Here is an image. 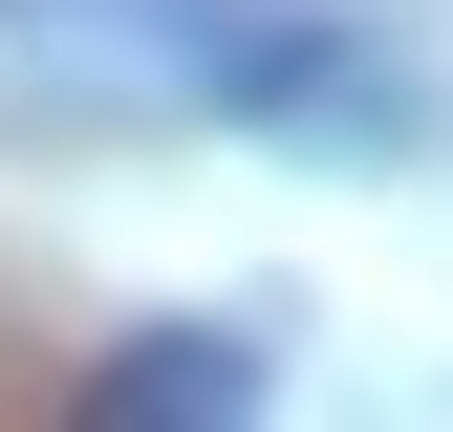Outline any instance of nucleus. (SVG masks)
<instances>
[{
  "mask_svg": "<svg viewBox=\"0 0 453 432\" xmlns=\"http://www.w3.org/2000/svg\"><path fill=\"white\" fill-rule=\"evenodd\" d=\"M65 432H259V346L238 324H130V346H87Z\"/></svg>",
  "mask_w": 453,
  "mask_h": 432,
  "instance_id": "f257e3e1",
  "label": "nucleus"
}]
</instances>
